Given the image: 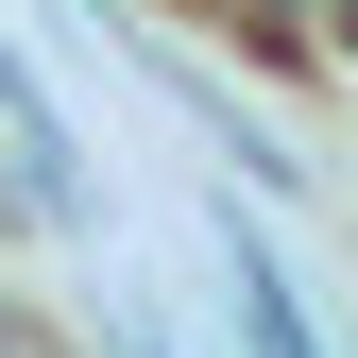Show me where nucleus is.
Returning a JSON list of instances; mask_svg holds the SVG:
<instances>
[{
  "mask_svg": "<svg viewBox=\"0 0 358 358\" xmlns=\"http://www.w3.org/2000/svg\"><path fill=\"white\" fill-rule=\"evenodd\" d=\"M222 273H239V341H256V358H324V341H307V307H290V273L239 239V222H222Z\"/></svg>",
  "mask_w": 358,
  "mask_h": 358,
  "instance_id": "nucleus-1",
  "label": "nucleus"
},
{
  "mask_svg": "<svg viewBox=\"0 0 358 358\" xmlns=\"http://www.w3.org/2000/svg\"><path fill=\"white\" fill-rule=\"evenodd\" d=\"M0 358H69V341H52V307H17V290H0Z\"/></svg>",
  "mask_w": 358,
  "mask_h": 358,
  "instance_id": "nucleus-3",
  "label": "nucleus"
},
{
  "mask_svg": "<svg viewBox=\"0 0 358 358\" xmlns=\"http://www.w3.org/2000/svg\"><path fill=\"white\" fill-rule=\"evenodd\" d=\"M273 52H307L324 85H358V0H290V34H273Z\"/></svg>",
  "mask_w": 358,
  "mask_h": 358,
  "instance_id": "nucleus-2",
  "label": "nucleus"
}]
</instances>
